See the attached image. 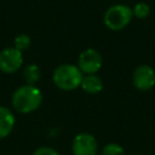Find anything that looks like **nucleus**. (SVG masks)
Wrapping results in <instances>:
<instances>
[{
  "label": "nucleus",
  "instance_id": "nucleus-1",
  "mask_svg": "<svg viewBox=\"0 0 155 155\" xmlns=\"http://www.w3.org/2000/svg\"><path fill=\"white\" fill-rule=\"evenodd\" d=\"M42 102L41 91L34 85H24L17 88L12 96V105L23 114L36 110Z\"/></svg>",
  "mask_w": 155,
  "mask_h": 155
},
{
  "label": "nucleus",
  "instance_id": "nucleus-2",
  "mask_svg": "<svg viewBox=\"0 0 155 155\" xmlns=\"http://www.w3.org/2000/svg\"><path fill=\"white\" fill-rule=\"evenodd\" d=\"M82 78L84 75L81 70L73 64H62L57 67L52 76L54 85L64 91H70L79 87L81 85Z\"/></svg>",
  "mask_w": 155,
  "mask_h": 155
},
{
  "label": "nucleus",
  "instance_id": "nucleus-3",
  "mask_svg": "<svg viewBox=\"0 0 155 155\" xmlns=\"http://www.w3.org/2000/svg\"><path fill=\"white\" fill-rule=\"evenodd\" d=\"M132 17L133 12L131 7L124 4H116L105 11L103 21L110 30H121L130 24Z\"/></svg>",
  "mask_w": 155,
  "mask_h": 155
},
{
  "label": "nucleus",
  "instance_id": "nucleus-4",
  "mask_svg": "<svg viewBox=\"0 0 155 155\" xmlns=\"http://www.w3.org/2000/svg\"><path fill=\"white\" fill-rule=\"evenodd\" d=\"M132 82L140 92L151 90L155 86V70L148 64L137 67L132 74Z\"/></svg>",
  "mask_w": 155,
  "mask_h": 155
},
{
  "label": "nucleus",
  "instance_id": "nucleus-5",
  "mask_svg": "<svg viewBox=\"0 0 155 155\" xmlns=\"http://www.w3.org/2000/svg\"><path fill=\"white\" fill-rule=\"evenodd\" d=\"M103 59L101 53L94 48H86L82 51L78 59V68L81 70V73L87 74H94L97 73L102 67Z\"/></svg>",
  "mask_w": 155,
  "mask_h": 155
},
{
  "label": "nucleus",
  "instance_id": "nucleus-6",
  "mask_svg": "<svg viewBox=\"0 0 155 155\" xmlns=\"http://www.w3.org/2000/svg\"><path fill=\"white\" fill-rule=\"evenodd\" d=\"M23 63V56L16 47H7L0 52V70L6 74L16 73Z\"/></svg>",
  "mask_w": 155,
  "mask_h": 155
},
{
  "label": "nucleus",
  "instance_id": "nucleus-7",
  "mask_svg": "<svg viewBox=\"0 0 155 155\" xmlns=\"http://www.w3.org/2000/svg\"><path fill=\"white\" fill-rule=\"evenodd\" d=\"M97 140L90 133H80L73 140L74 155H97Z\"/></svg>",
  "mask_w": 155,
  "mask_h": 155
},
{
  "label": "nucleus",
  "instance_id": "nucleus-8",
  "mask_svg": "<svg viewBox=\"0 0 155 155\" xmlns=\"http://www.w3.org/2000/svg\"><path fill=\"white\" fill-rule=\"evenodd\" d=\"M15 126V116L6 107H0V139L7 137Z\"/></svg>",
  "mask_w": 155,
  "mask_h": 155
},
{
  "label": "nucleus",
  "instance_id": "nucleus-9",
  "mask_svg": "<svg viewBox=\"0 0 155 155\" xmlns=\"http://www.w3.org/2000/svg\"><path fill=\"white\" fill-rule=\"evenodd\" d=\"M82 90L90 94H97L103 90V81L94 74H87L82 78L81 85Z\"/></svg>",
  "mask_w": 155,
  "mask_h": 155
},
{
  "label": "nucleus",
  "instance_id": "nucleus-10",
  "mask_svg": "<svg viewBox=\"0 0 155 155\" xmlns=\"http://www.w3.org/2000/svg\"><path fill=\"white\" fill-rule=\"evenodd\" d=\"M23 76H24V80L28 82V85H34V84L39 80V78H40V70H39V67L35 65V64L27 65L25 69H24Z\"/></svg>",
  "mask_w": 155,
  "mask_h": 155
},
{
  "label": "nucleus",
  "instance_id": "nucleus-11",
  "mask_svg": "<svg viewBox=\"0 0 155 155\" xmlns=\"http://www.w3.org/2000/svg\"><path fill=\"white\" fill-rule=\"evenodd\" d=\"M133 16L139 18V19H144L150 15V6L147 2H137L133 8H132Z\"/></svg>",
  "mask_w": 155,
  "mask_h": 155
},
{
  "label": "nucleus",
  "instance_id": "nucleus-12",
  "mask_svg": "<svg viewBox=\"0 0 155 155\" xmlns=\"http://www.w3.org/2000/svg\"><path fill=\"white\" fill-rule=\"evenodd\" d=\"M30 46V38L27 34H19L15 38V47L19 50L21 52L23 50H27Z\"/></svg>",
  "mask_w": 155,
  "mask_h": 155
},
{
  "label": "nucleus",
  "instance_id": "nucleus-13",
  "mask_svg": "<svg viewBox=\"0 0 155 155\" xmlns=\"http://www.w3.org/2000/svg\"><path fill=\"white\" fill-rule=\"evenodd\" d=\"M102 155H125L124 148L116 143H109L103 148Z\"/></svg>",
  "mask_w": 155,
  "mask_h": 155
},
{
  "label": "nucleus",
  "instance_id": "nucleus-14",
  "mask_svg": "<svg viewBox=\"0 0 155 155\" xmlns=\"http://www.w3.org/2000/svg\"><path fill=\"white\" fill-rule=\"evenodd\" d=\"M33 155H59L54 149L52 148H48V147H41V148H38Z\"/></svg>",
  "mask_w": 155,
  "mask_h": 155
}]
</instances>
